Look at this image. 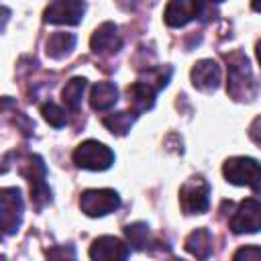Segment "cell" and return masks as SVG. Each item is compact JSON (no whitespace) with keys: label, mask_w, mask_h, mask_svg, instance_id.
<instances>
[{"label":"cell","mask_w":261,"mask_h":261,"mask_svg":"<svg viewBox=\"0 0 261 261\" xmlns=\"http://www.w3.org/2000/svg\"><path fill=\"white\" fill-rule=\"evenodd\" d=\"M86 12L84 0H53L45 10V22L51 24H80Z\"/></svg>","instance_id":"ba28073f"},{"label":"cell","mask_w":261,"mask_h":261,"mask_svg":"<svg viewBox=\"0 0 261 261\" xmlns=\"http://www.w3.org/2000/svg\"><path fill=\"white\" fill-rule=\"evenodd\" d=\"M208 4L204 0H169L165 6L163 18L169 27H184L194 18H200L206 14Z\"/></svg>","instance_id":"52a82bcc"},{"label":"cell","mask_w":261,"mask_h":261,"mask_svg":"<svg viewBox=\"0 0 261 261\" xmlns=\"http://www.w3.org/2000/svg\"><path fill=\"white\" fill-rule=\"evenodd\" d=\"M186 249L198 259H208L212 253V237L208 228H196L194 232H190V237L186 239Z\"/></svg>","instance_id":"2e32d148"},{"label":"cell","mask_w":261,"mask_h":261,"mask_svg":"<svg viewBox=\"0 0 261 261\" xmlns=\"http://www.w3.org/2000/svg\"><path fill=\"white\" fill-rule=\"evenodd\" d=\"M120 206V198L114 190H86L80 198V208L84 214L96 218V216H106L114 212Z\"/></svg>","instance_id":"8992f818"},{"label":"cell","mask_w":261,"mask_h":261,"mask_svg":"<svg viewBox=\"0 0 261 261\" xmlns=\"http://www.w3.org/2000/svg\"><path fill=\"white\" fill-rule=\"evenodd\" d=\"M47 55L53 59H63L65 55L71 53L75 47V35L73 33H53L47 39Z\"/></svg>","instance_id":"e0dca14e"},{"label":"cell","mask_w":261,"mask_h":261,"mask_svg":"<svg viewBox=\"0 0 261 261\" xmlns=\"http://www.w3.org/2000/svg\"><path fill=\"white\" fill-rule=\"evenodd\" d=\"M118 102V90L112 82H98L90 90V106L98 112L110 110Z\"/></svg>","instance_id":"9a60e30c"},{"label":"cell","mask_w":261,"mask_h":261,"mask_svg":"<svg viewBox=\"0 0 261 261\" xmlns=\"http://www.w3.org/2000/svg\"><path fill=\"white\" fill-rule=\"evenodd\" d=\"M22 196L18 188H2L0 192V220L2 232L14 234L22 220Z\"/></svg>","instance_id":"5b68a950"},{"label":"cell","mask_w":261,"mask_h":261,"mask_svg":"<svg viewBox=\"0 0 261 261\" xmlns=\"http://www.w3.org/2000/svg\"><path fill=\"white\" fill-rule=\"evenodd\" d=\"M257 59H259V65H261V41L257 43Z\"/></svg>","instance_id":"484cf974"},{"label":"cell","mask_w":261,"mask_h":261,"mask_svg":"<svg viewBox=\"0 0 261 261\" xmlns=\"http://www.w3.org/2000/svg\"><path fill=\"white\" fill-rule=\"evenodd\" d=\"M124 234L128 237V243L135 245V249H145L147 243H149V228H147V224H143V222L128 224V226L124 228Z\"/></svg>","instance_id":"44dd1931"},{"label":"cell","mask_w":261,"mask_h":261,"mask_svg":"<svg viewBox=\"0 0 261 261\" xmlns=\"http://www.w3.org/2000/svg\"><path fill=\"white\" fill-rule=\"evenodd\" d=\"M249 137H251L257 145H261V116H257V118L251 122V126H249Z\"/></svg>","instance_id":"cb8c5ba5"},{"label":"cell","mask_w":261,"mask_h":261,"mask_svg":"<svg viewBox=\"0 0 261 261\" xmlns=\"http://www.w3.org/2000/svg\"><path fill=\"white\" fill-rule=\"evenodd\" d=\"M210 2H222V0H210Z\"/></svg>","instance_id":"4316f807"},{"label":"cell","mask_w":261,"mask_h":261,"mask_svg":"<svg viewBox=\"0 0 261 261\" xmlns=\"http://www.w3.org/2000/svg\"><path fill=\"white\" fill-rule=\"evenodd\" d=\"M41 112H43V118H45L51 126H55V128H61V126H65V122H67L65 110H63V108H59V106H57V104H53V102L43 104Z\"/></svg>","instance_id":"7402d4cb"},{"label":"cell","mask_w":261,"mask_h":261,"mask_svg":"<svg viewBox=\"0 0 261 261\" xmlns=\"http://www.w3.org/2000/svg\"><path fill=\"white\" fill-rule=\"evenodd\" d=\"M135 122V112H114V114H108L104 116V126L112 133V135H126L130 130Z\"/></svg>","instance_id":"d6986e66"},{"label":"cell","mask_w":261,"mask_h":261,"mask_svg":"<svg viewBox=\"0 0 261 261\" xmlns=\"http://www.w3.org/2000/svg\"><path fill=\"white\" fill-rule=\"evenodd\" d=\"M222 173L228 184L249 186L257 196H261V163L251 157H230L222 165Z\"/></svg>","instance_id":"7a4b0ae2"},{"label":"cell","mask_w":261,"mask_h":261,"mask_svg":"<svg viewBox=\"0 0 261 261\" xmlns=\"http://www.w3.org/2000/svg\"><path fill=\"white\" fill-rule=\"evenodd\" d=\"M192 84L202 92H214L220 84V65L212 59H202L192 67Z\"/></svg>","instance_id":"4fadbf2b"},{"label":"cell","mask_w":261,"mask_h":261,"mask_svg":"<svg viewBox=\"0 0 261 261\" xmlns=\"http://www.w3.org/2000/svg\"><path fill=\"white\" fill-rule=\"evenodd\" d=\"M259 261L261 259V247H255V245H249V247H241L237 253H234V261Z\"/></svg>","instance_id":"603a6c76"},{"label":"cell","mask_w":261,"mask_h":261,"mask_svg":"<svg viewBox=\"0 0 261 261\" xmlns=\"http://www.w3.org/2000/svg\"><path fill=\"white\" fill-rule=\"evenodd\" d=\"M179 204L186 214H202L210 206V186L202 177L188 179L179 190Z\"/></svg>","instance_id":"277c9868"},{"label":"cell","mask_w":261,"mask_h":261,"mask_svg":"<svg viewBox=\"0 0 261 261\" xmlns=\"http://www.w3.org/2000/svg\"><path fill=\"white\" fill-rule=\"evenodd\" d=\"M130 255V249L116 237H100L90 247V257L96 261H116L126 259Z\"/></svg>","instance_id":"7c38bea8"},{"label":"cell","mask_w":261,"mask_h":261,"mask_svg":"<svg viewBox=\"0 0 261 261\" xmlns=\"http://www.w3.org/2000/svg\"><path fill=\"white\" fill-rule=\"evenodd\" d=\"M228 63V80H226V92L234 100H253L257 94V84L249 65L247 55L241 51L226 57Z\"/></svg>","instance_id":"6da1fadb"},{"label":"cell","mask_w":261,"mask_h":261,"mask_svg":"<svg viewBox=\"0 0 261 261\" xmlns=\"http://www.w3.org/2000/svg\"><path fill=\"white\" fill-rule=\"evenodd\" d=\"M90 47L96 55H114L122 47V39L118 35L116 24H112V22L100 24L90 39Z\"/></svg>","instance_id":"8fae6325"},{"label":"cell","mask_w":261,"mask_h":261,"mask_svg":"<svg viewBox=\"0 0 261 261\" xmlns=\"http://www.w3.org/2000/svg\"><path fill=\"white\" fill-rule=\"evenodd\" d=\"M230 228L237 234L261 230V202L255 198L243 200L230 218Z\"/></svg>","instance_id":"9c48e42d"},{"label":"cell","mask_w":261,"mask_h":261,"mask_svg":"<svg viewBox=\"0 0 261 261\" xmlns=\"http://www.w3.org/2000/svg\"><path fill=\"white\" fill-rule=\"evenodd\" d=\"M169 77H171V67H151V69H147V73L141 77L143 82H147L151 88H155L157 92L161 90V88H165L167 86V82H169Z\"/></svg>","instance_id":"ffe728a7"},{"label":"cell","mask_w":261,"mask_h":261,"mask_svg":"<svg viewBox=\"0 0 261 261\" xmlns=\"http://www.w3.org/2000/svg\"><path fill=\"white\" fill-rule=\"evenodd\" d=\"M251 6H253V10L261 12V0H251Z\"/></svg>","instance_id":"d4e9b609"},{"label":"cell","mask_w":261,"mask_h":261,"mask_svg":"<svg viewBox=\"0 0 261 261\" xmlns=\"http://www.w3.org/2000/svg\"><path fill=\"white\" fill-rule=\"evenodd\" d=\"M45 173L47 171H45L43 159L39 155H31L29 163H27V169H24V175L31 181V198H33L37 208H41L43 204H47L51 200V190L45 184Z\"/></svg>","instance_id":"30bf717a"},{"label":"cell","mask_w":261,"mask_h":261,"mask_svg":"<svg viewBox=\"0 0 261 261\" xmlns=\"http://www.w3.org/2000/svg\"><path fill=\"white\" fill-rule=\"evenodd\" d=\"M73 163L82 169L104 171L114 163V153L98 141H84L73 151Z\"/></svg>","instance_id":"3957f363"},{"label":"cell","mask_w":261,"mask_h":261,"mask_svg":"<svg viewBox=\"0 0 261 261\" xmlns=\"http://www.w3.org/2000/svg\"><path fill=\"white\" fill-rule=\"evenodd\" d=\"M126 92H128V104L133 106V112L135 114H141V112H147V110L153 108L157 90L151 88L147 82L139 80V82L130 84Z\"/></svg>","instance_id":"5bb4252c"},{"label":"cell","mask_w":261,"mask_h":261,"mask_svg":"<svg viewBox=\"0 0 261 261\" xmlns=\"http://www.w3.org/2000/svg\"><path fill=\"white\" fill-rule=\"evenodd\" d=\"M84 90H86V77H71L61 90L63 104L69 110H77V106L82 102V96H84Z\"/></svg>","instance_id":"ac0fdd59"}]
</instances>
